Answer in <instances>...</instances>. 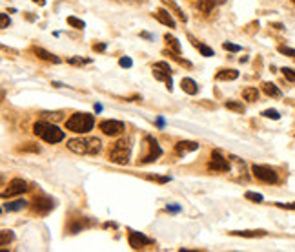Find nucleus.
Wrapping results in <instances>:
<instances>
[{"mask_svg": "<svg viewBox=\"0 0 295 252\" xmlns=\"http://www.w3.org/2000/svg\"><path fill=\"white\" fill-rule=\"evenodd\" d=\"M33 2H35V4H39V6H44V4H46V0H33Z\"/></svg>", "mask_w": 295, "mask_h": 252, "instance_id": "42", "label": "nucleus"}, {"mask_svg": "<svg viewBox=\"0 0 295 252\" xmlns=\"http://www.w3.org/2000/svg\"><path fill=\"white\" fill-rule=\"evenodd\" d=\"M93 52H99V53H102V52H106V44H93Z\"/></svg>", "mask_w": 295, "mask_h": 252, "instance_id": "40", "label": "nucleus"}, {"mask_svg": "<svg viewBox=\"0 0 295 252\" xmlns=\"http://www.w3.org/2000/svg\"><path fill=\"white\" fill-rule=\"evenodd\" d=\"M246 199L253 201V203H262L264 197L260 196V194H255V192H246Z\"/></svg>", "mask_w": 295, "mask_h": 252, "instance_id": "31", "label": "nucleus"}, {"mask_svg": "<svg viewBox=\"0 0 295 252\" xmlns=\"http://www.w3.org/2000/svg\"><path fill=\"white\" fill-rule=\"evenodd\" d=\"M33 134L37 135V137H40V139H44L46 143L49 144H55V143H61V141H64L66 134L64 130H61L56 124H51V122H35V126H33Z\"/></svg>", "mask_w": 295, "mask_h": 252, "instance_id": "2", "label": "nucleus"}, {"mask_svg": "<svg viewBox=\"0 0 295 252\" xmlns=\"http://www.w3.org/2000/svg\"><path fill=\"white\" fill-rule=\"evenodd\" d=\"M99 128L102 130L104 135H109V137H115V135H121L124 132V122L117 121V119H106L99 124Z\"/></svg>", "mask_w": 295, "mask_h": 252, "instance_id": "8", "label": "nucleus"}, {"mask_svg": "<svg viewBox=\"0 0 295 252\" xmlns=\"http://www.w3.org/2000/svg\"><path fill=\"white\" fill-rule=\"evenodd\" d=\"M213 8H215V0H199V9L202 13H212Z\"/></svg>", "mask_w": 295, "mask_h": 252, "instance_id": "25", "label": "nucleus"}, {"mask_svg": "<svg viewBox=\"0 0 295 252\" xmlns=\"http://www.w3.org/2000/svg\"><path fill=\"white\" fill-rule=\"evenodd\" d=\"M279 53H282V55H288V57H291V59H295V49L286 48V46H279Z\"/></svg>", "mask_w": 295, "mask_h": 252, "instance_id": "34", "label": "nucleus"}, {"mask_svg": "<svg viewBox=\"0 0 295 252\" xmlns=\"http://www.w3.org/2000/svg\"><path fill=\"white\" fill-rule=\"evenodd\" d=\"M164 40H166V44H168V48H169V57H173V59H175V57L181 55V42H179V40L175 39L173 35L166 33Z\"/></svg>", "mask_w": 295, "mask_h": 252, "instance_id": "14", "label": "nucleus"}, {"mask_svg": "<svg viewBox=\"0 0 295 252\" xmlns=\"http://www.w3.org/2000/svg\"><path fill=\"white\" fill-rule=\"evenodd\" d=\"M252 172L257 179L264 183H277L279 181V175L274 168H270V166H264V165H253L252 166Z\"/></svg>", "mask_w": 295, "mask_h": 252, "instance_id": "6", "label": "nucleus"}, {"mask_svg": "<svg viewBox=\"0 0 295 252\" xmlns=\"http://www.w3.org/2000/svg\"><path fill=\"white\" fill-rule=\"evenodd\" d=\"M27 207V201L26 199H15V201H9V203L4 205V209L8 212H18V210H24Z\"/></svg>", "mask_w": 295, "mask_h": 252, "instance_id": "18", "label": "nucleus"}, {"mask_svg": "<svg viewBox=\"0 0 295 252\" xmlns=\"http://www.w3.org/2000/svg\"><path fill=\"white\" fill-rule=\"evenodd\" d=\"M231 236H241V238H262L266 236L264 231H231Z\"/></svg>", "mask_w": 295, "mask_h": 252, "instance_id": "19", "label": "nucleus"}, {"mask_svg": "<svg viewBox=\"0 0 295 252\" xmlns=\"http://www.w3.org/2000/svg\"><path fill=\"white\" fill-rule=\"evenodd\" d=\"M243 97L248 103H255V100H259V90L257 88H244Z\"/></svg>", "mask_w": 295, "mask_h": 252, "instance_id": "21", "label": "nucleus"}, {"mask_svg": "<svg viewBox=\"0 0 295 252\" xmlns=\"http://www.w3.org/2000/svg\"><path fill=\"white\" fill-rule=\"evenodd\" d=\"M68 62H70V64H90L92 61H90V59H80V57H71Z\"/></svg>", "mask_w": 295, "mask_h": 252, "instance_id": "35", "label": "nucleus"}, {"mask_svg": "<svg viewBox=\"0 0 295 252\" xmlns=\"http://www.w3.org/2000/svg\"><path fill=\"white\" fill-rule=\"evenodd\" d=\"M13 241V232L11 231H2L0 232V245L2 247H6L8 243H11Z\"/></svg>", "mask_w": 295, "mask_h": 252, "instance_id": "28", "label": "nucleus"}, {"mask_svg": "<svg viewBox=\"0 0 295 252\" xmlns=\"http://www.w3.org/2000/svg\"><path fill=\"white\" fill-rule=\"evenodd\" d=\"M128 241H130V247L135 248V250L148 247V245H153V239H150L148 236L140 234V232H135V231H130V234H128Z\"/></svg>", "mask_w": 295, "mask_h": 252, "instance_id": "10", "label": "nucleus"}, {"mask_svg": "<svg viewBox=\"0 0 295 252\" xmlns=\"http://www.w3.org/2000/svg\"><path fill=\"white\" fill-rule=\"evenodd\" d=\"M162 2H164V4L168 6V8L173 9L175 15H177V17L181 18V20H183V22H186V20H188V17H186V15H184V11H183V9H181V8H179L177 4H175L173 0H162Z\"/></svg>", "mask_w": 295, "mask_h": 252, "instance_id": "23", "label": "nucleus"}, {"mask_svg": "<svg viewBox=\"0 0 295 252\" xmlns=\"http://www.w3.org/2000/svg\"><path fill=\"white\" fill-rule=\"evenodd\" d=\"M166 210H168V212H179V210H181V207H177V205H168V207H166Z\"/></svg>", "mask_w": 295, "mask_h": 252, "instance_id": "41", "label": "nucleus"}, {"mask_svg": "<svg viewBox=\"0 0 295 252\" xmlns=\"http://www.w3.org/2000/svg\"><path fill=\"white\" fill-rule=\"evenodd\" d=\"M195 150H199V143H195V141H179L175 144V154L177 156H186V154L195 152Z\"/></svg>", "mask_w": 295, "mask_h": 252, "instance_id": "13", "label": "nucleus"}, {"mask_svg": "<svg viewBox=\"0 0 295 252\" xmlns=\"http://www.w3.org/2000/svg\"><path fill=\"white\" fill-rule=\"evenodd\" d=\"M144 139H146V143H148V154L142 157V161H140V163H144V165H146V163H153L155 159H159V157L162 156V148L159 146V143L153 139L152 135H146Z\"/></svg>", "mask_w": 295, "mask_h": 252, "instance_id": "7", "label": "nucleus"}, {"mask_svg": "<svg viewBox=\"0 0 295 252\" xmlns=\"http://www.w3.org/2000/svg\"><path fill=\"white\" fill-rule=\"evenodd\" d=\"M9 24H11L9 17L6 13H2V17H0V28H2V30H6V28H9Z\"/></svg>", "mask_w": 295, "mask_h": 252, "instance_id": "36", "label": "nucleus"}, {"mask_svg": "<svg viewBox=\"0 0 295 252\" xmlns=\"http://www.w3.org/2000/svg\"><path fill=\"white\" fill-rule=\"evenodd\" d=\"M190 40L191 42H193V46H195L197 49H199L200 53H202L204 57H213V49L212 48H208V46H206V44H200V42H197L195 39H193V37L190 35Z\"/></svg>", "mask_w": 295, "mask_h": 252, "instance_id": "24", "label": "nucleus"}, {"mask_svg": "<svg viewBox=\"0 0 295 252\" xmlns=\"http://www.w3.org/2000/svg\"><path fill=\"white\" fill-rule=\"evenodd\" d=\"M155 18L161 24H164V26H168V28H175V20H173V17L169 15V11H166V9H157L155 11Z\"/></svg>", "mask_w": 295, "mask_h": 252, "instance_id": "15", "label": "nucleus"}, {"mask_svg": "<svg viewBox=\"0 0 295 252\" xmlns=\"http://www.w3.org/2000/svg\"><path fill=\"white\" fill-rule=\"evenodd\" d=\"M31 209H33V212L40 214V216H46V214H49L55 209V201L49 199V197H37L31 203Z\"/></svg>", "mask_w": 295, "mask_h": 252, "instance_id": "9", "label": "nucleus"}, {"mask_svg": "<svg viewBox=\"0 0 295 252\" xmlns=\"http://www.w3.org/2000/svg\"><path fill=\"white\" fill-rule=\"evenodd\" d=\"M208 168L210 170H215V172H228L230 165H228V159H226V157H222V154L219 152V150H213Z\"/></svg>", "mask_w": 295, "mask_h": 252, "instance_id": "11", "label": "nucleus"}, {"mask_svg": "<svg viewBox=\"0 0 295 252\" xmlns=\"http://www.w3.org/2000/svg\"><path fill=\"white\" fill-rule=\"evenodd\" d=\"M131 156V143L130 139H119L117 143L109 148L108 159L115 165H126Z\"/></svg>", "mask_w": 295, "mask_h": 252, "instance_id": "4", "label": "nucleus"}, {"mask_svg": "<svg viewBox=\"0 0 295 252\" xmlns=\"http://www.w3.org/2000/svg\"><path fill=\"white\" fill-rule=\"evenodd\" d=\"M33 53H35L39 59H42V61L55 62V64H58V62H61V59H58V57L53 55V53H49L48 49H44V48H33Z\"/></svg>", "mask_w": 295, "mask_h": 252, "instance_id": "16", "label": "nucleus"}, {"mask_svg": "<svg viewBox=\"0 0 295 252\" xmlns=\"http://www.w3.org/2000/svg\"><path fill=\"white\" fill-rule=\"evenodd\" d=\"M237 77H239L237 70H221L217 73V81H235Z\"/></svg>", "mask_w": 295, "mask_h": 252, "instance_id": "20", "label": "nucleus"}, {"mask_svg": "<svg viewBox=\"0 0 295 252\" xmlns=\"http://www.w3.org/2000/svg\"><path fill=\"white\" fill-rule=\"evenodd\" d=\"M262 115H264V117H268V119H274V121L281 119V115H279L277 110H264V112H262Z\"/></svg>", "mask_w": 295, "mask_h": 252, "instance_id": "33", "label": "nucleus"}, {"mask_svg": "<svg viewBox=\"0 0 295 252\" xmlns=\"http://www.w3.org/2000/svg\"><path fill=\"white\" fill-rule=\"evenodd\" d=\"M224 106L228 110H231V112H237V113H244V106L241 105V103H237V100H226Z\"/></svg>", "mask_w": 295, "mask_h": 252, "instance_id": "26", "label": "nucleus"}, {"mask_svg": "<svg viewBox=\"0 0 295 252\" xmlns=\"http://www.w3.org/2000/svg\"><path fill=\"white\" fill-rule=\"evenodd\" d=\"M222 48H224L226 52H231V53L241 52V46H237V44H231V42H222Z\"/></svg>", "mask_w": 295, "mask_h": 252, "instance_id": "32", "label": "nucleus"}, {"mask_svg": "<svg viewBox=\"0 0 295 252\" xmlns=\"http://www.w3.org/2000/svg\"><path fill=\"white\" fill-rule=\"evenodd\" d=\"M148 179H152V181H157V183H168L169 178H161V175H148Z\"/></svg>", "mask_w": 295, "mask_h": 252, "instance_id": "38", "label": "nucleus"}, {"mask_svg": "<svg viewBox=\"0 0 295 252\" xmlns=\"http://www.w3.org/2000/svg\"><path fill=\"white\" fill-rule=\"evenodd\" d=\"M68 24H70L71 28H75V30H84V28H86V24L77 17H68Z\"/></svg>", "mask_w": 295, "mask_h": 252, "instance_id": "29", "label": "nucleus"}, {"mask_svg": "<svg viewBox=\"0 0 295 252\" xmlns=\"http://www.w3.org/2000/svg\"><path fill=\"white\" fill-rule=\"evenodd\" d=\"M153 77H155L157 81H164V83H168L169 79H171V68H169L168 62H164V61L157 62V64L153 66Z\"/></svg>", "mask_w": 295, "mask_h": 252, "instance_id": "12", "label": "nucleus"}, {"mask_svg": "<svg viewBox=\"0 0 295 252\" xmlns=\"http://www.w3.org/2000/svg\"><path fill=\"white\" fill-rule=\"evenodd\" d=\"M119 64H121L122 68H131V66H133V62H131L130 57H122L121 61H119Z\"/></svg>", "mask_w": 295, "mask_h": 252, "instance_id": "37", "label": "nucleus"}, {"mask_svg": "<svg viewBox=\"0 0 295 252\" xmlns=\"http://www.w3.org/2000/svg\"><path fill=\"white\" fill-rule=\"evenodd\" d=\"M95 112H97V113L102 112V106H100V105H95Z\"/></svg>", "mask_w": 295, "mask_h": 252, "instance_id": "44", "label": "nucleus"}, {"mask_svg": "<svg viewBox=\"0 0 295 252\" xmlns=\"http://www.w3.org/2000/svg\"><path fill=\"white\" fill-rule=\"evenodd\" d=\"M27 190H29V188H27V183L24 181V179H20V178H15V179L9 181L8 188L2 192V197L8 199V197L20 196V194H24V192H27Z\"/></svg>", "mask_w": 295, "mask_h": 252, "instance_id": "5", "label": "nucleus"}, {"mask_svg": "<svg viewBox=\"0 0 295 252\" xmlns=\"http://www.w3.org/2000/svg\"><path fill=\"white\" fill-rule=\"evenodd\" d=\"M18 152H33V154H39L40 148L39 144H33V143H24L22 146H18Z\"/></svg>", "mask_w": 295, "mask_h": 252, "instance_id": "27", "label": "nucleus"}, {"mask_svg": "<svg viewBox=\"0 0 295 252\" xmlns=\"http://www.w3.org/2000/svg\"><path fill=\"white\" fill-rule=\"evenodd\" d=\"M291 2H293V4H295V0H291Z\"/></svg>", "mask_w": 295, "mask_h": 252, "instance_id": "45", "label": "nucleus"}, {"mask_svg": "<svg viewBox=\"0 0 295 252\" xmlns=\"http://www.w3.org/2000/svg\"><path fill=\"white\" fill-rule=\"evenodd\" d=\"M68 148L78 156H97L102 150V143L97 137H75L68 141Z\"/></svg>", "mask_w": 295, "mask_h": 252, "instance_id": "1", "label": "nucleus"}, {"mask_svg": "<svg viewBox=\"0 0 295 252\" xmlns=\"http://www.w3.org/2000/svg\"><path fill=\"white\" fill-rule=\"evenodd\" d=\"M262 91H264L268 97H281V90H279L274 83H264L262 84Z\"/></svg>", "mask_w": 295, "mask_h": 252, "instance_id": "22", "label": "nucleus"}, {"mask_svg": "<svg viewBox=\"0 0 295 252\" xmlns=\"http://www.w3.org/2000/svg\"><path fill=\"white\" fill-rule=\"evenodd\" d=\"M279 209H286V210H295V201L293 203H277Z\"/></svg>", "mask_w": 295, "mask_h": 252, "instance_id": "39", "label": "nucleus"}, {"mask_svg": "<svg viewBox=\"0 0 295 252\" xmlns=\"http://www.w3.org/2000/svg\"><path fill=\"white\" fill-rule=\"evenodd\" d=\"M128 2H133V4H144V0H128Z\"/></svg>", "mask_w": 295, "mask_h": 252, "instance_id": "43", "label": "nucleus"}, {"mask_svg": "<svg viewBox=\"0 0 295 252\" xmlns=\"http://www.w3.org/2000/svg\"><path fill=\"white\" fill-rule=\"evenodd\" d=\"M95 126V119H93L92 113H73L68 121H66V128L75 134H87L90 130H93Z\"/></svg>", "mask_w": 295, "mask_h": 252, "instance_id": "3", "label": "nucleus"}, {"mask_svg": "<svg viewBox=\"0 0 295 252\" xmlns=\"http://www.w3.org/2000/svg\"><path fill=\"white\" fill-rule=\"evenodd\" d=\"M282 75H284V79L286 81H290V83H295V70H291V68H282Z\"/></svg>", "mask_w": 295, "mask_h": 252, "instance_id": "30", "label": "nucleus"}, {"mask_svg": "<svg viewBox=\"0 0 295 252\" xmlns=\"http://www.w3.org/2000/svg\"><path fill=\"white\" fill-rule=\"evenodd\" d=\"M181 88H183V91H186L188 95H195L197 91H199V86H197V83L193 81V79H183L181 81Z\"/></svg>", "mask_w": 295, "mask_h": 252, "instance_id": "17", "label": "nucleus"}]
</instances>
